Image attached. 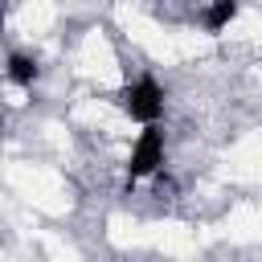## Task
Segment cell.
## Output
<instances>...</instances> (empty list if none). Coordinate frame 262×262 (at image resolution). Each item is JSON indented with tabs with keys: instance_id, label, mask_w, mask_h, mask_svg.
<instances>
[{
	"instance_id": "1",
	"label": "cell",
	"mask_w": 262,
	"mask_h": 262,
	"mask_svg": "<svg viewBox=\"0 0 262 262\" xmlns=\"http://www.w3.org/2000/svg\"><path fill=\"white\" fill-rule=\"evenodd\" d=\"M119 111L127 115V119H135V123H160L164 119V86L151 78V74H139L135 82H127L119 94Z\"/></svg>"
},
{
	"instance_id": "2",
	"label": "cell",
	"mask_w": 262,
	"mask_h": 262,
	"mask_svg": "<svg viewBox=\"0 0 262 262\" xmlns=\"http://www.w3.org/2000/svg\"><path fill=\"white\" fill-rule=\"evenodd\" d=\"M160 168H164V127L143 123V131L131 143V156H127V184H139V180L156 176Z\"/></svg>"
},
{
	"instance_id": "3",
	"label": "cell",
	"mask_w": 262,
	"mask_h": 262,
	"mask_svg": "<svg viewBox=\"0 0 262 262\" xmlns=\"http://www.w3.org/2000/svg\"><path fill=\"white\" fill-rule=\"evenodd\" d=\"M242 12V0H209L205 4V29L209 33H221L233 25V16Z\"/></svg>"
},
{
	"instance_id": "4",
	"label": "cell",
	"mask_w": 262,
	"mask_h": 262,
	"mask_svg": "<svg viewBox=\"0 0 262 262\" xmlns=\"http://www.w3.org/2000/svg\"><path fill=\"white\" fill-rule=\"evenodd\" d=\"M4 70H8V82H16V86H33L41 78V66L29 53H8V66Z\"/></svg>"
}]
</instances>
